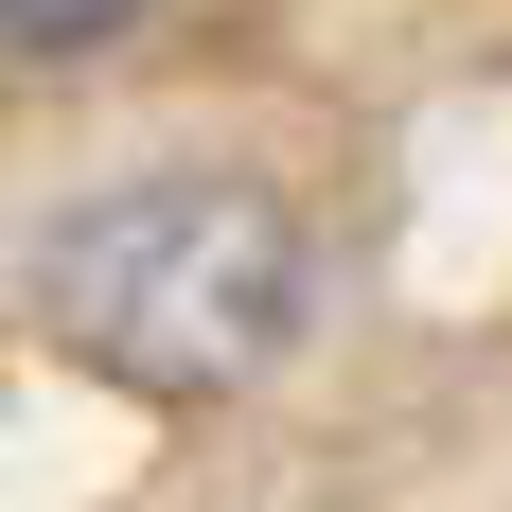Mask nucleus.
Wrapping results in <instances>:
<instances>
[{
	"label": "nucleus",
	"instance_id": "obj_2",
	"mask_svg": "<svg viewBox=\"0 0 512 512\" xmlns=\"http://www.w3.org/2000/svg\"><path fill=\"white\" fill-rule=\"evenodd\" d=\"M0 36L18 53H106V36H142V0H0Z\"/></svg>",
	"mask_w": 512,
	"mask_h": 512
},
{
	"label": "nucleus",
	"instance_id": "obj_1",
	"mask_svg": "<svg viewBox=\"0 0 512 512\" xmlns=\"http://www.w3.org/2000/svg\"><path fill=\"white\" fill-rule=\"evenodd\" d=\"M36 318L106 389L212 407L301 336V212L265 177H124V195L36 230Z\"/></svg>",
	"mask_w": 512,
	"mask_h": 512
}]
</instances>
